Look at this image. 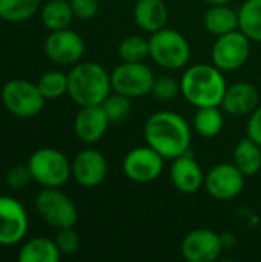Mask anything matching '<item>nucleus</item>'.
<instances>
[{"label": "nucleus", "mask_w": 261, "mask_h": 262, "mask_svg": "<svg viewBox=\"0 0 261 262\" xmlns=\"http://www.w3.org/2000/svg\"><path fill=\"white\" fill-rule=\"evenodd\" d=\"M208 5H228L231 0H205Z\"/></svg>", "instance_id": "36"}, {"label": "nucleus", "mask_w": 261, "mask_h": 262, "mask_svg": "<svg viewBox=\"0 0 261 262\" xmlns=\"http://www.w3.org/2000/svg\"><path fill=\"white\" fill-rule=\"evenodd\" d=\"M248 137L261 146V104L251 114L248 121Z\"/></svg>", "instance_id": "34"}, {"label": "nucleus", "mask_w": 261, "mask_h": 262, "mask_svg": "<svg viewBox=\"0 0 261 262\" xmlns=\"http://www.w3.org/2000/svg\"><path fill=\"white\" fill-rule=\"evenodd\" d=\"M118 57L125 63H140L149 57V40L140 35H129L118 45Z\"/></svg>", "instance_id": "27"}, {"label": "nucleus", "mask_w": 261, "mask_h": 262, "mask_svg": "<svg viewBox=\"0 0 261 262\" xmlns=\"http://www.w3.org/2000/svg\"><path fill=\"white\" fill-rule=\"evenodd\" d=\"M62 256L55 241H51L48 238H34L28 241L20 253V262H58Z\"/></svg>", "instance_id": "22"}, {"label": "nucleus", "mask_w": 261, "mask_h": 262, "mask_svg": "<svg viewBox=\"0 0 261 262\" xmlns=\"http://www.w3.org/2000/svg\"><path fill=\"white\" fill-rule=\"evenodd\" d=\"M149 57L165 69H182L191 58V46L183 34L165 26L151 34Z\"/></svg>", "instance_id": "4"}, {"label": "nucleus", "mask_w": 261, "mask_h": 262, "mask_svg": "<svg viewBox=\"0 0 261 262\" xmlns=\"http://www.w3.org/2000/svg\"><path fill=\"white\" fill-rule=\"evenodd\" d=\"M151 94L157 100L169 101V100H174L178 94H182V88H180V83L175 81L172 77L162 75V77H158V78L154 80Z\"/></svg>", "instance_id": "30"}, {"label": "nucleus", "mask_w": 261, "mask_h": 262, "mask_svg": "<svg viewBox=\"0 0 261 262\" xmlns=\"http://www.w3.org/2000/svg\"><path fill=\"white\" fill-rule=\"evenodd\" d=\"M55 244L60 250L62 255H74L78 250L80 246V238L77 232L72 227H65L58 229L57 236H55Z\"/></svg>", "instance_id": "31"}, {"label": "nucleus", "mask_w": 261, "mask_h": 262, "mask_svg": "<svg viewBox=\"0 0 261 262\" xmlns=\"http://www.w3.org/2000/svg\"><path fill=\"white\" fill-rule=\"evenodd\" d=\"M109 118L102 104L83 106L74 120V130L80 141L86 144H94L103 138L108 130Z\"/></svg>", "instance_id": "16"}, {"label": "nucleus", "mask_w": 261, "mask_h": 262, "mask_svg": "<svg viewBox=\"0 0 261 262\" xmlns=\"http://www.w3.org/2000/svg\"><path fill=\"white\" fill-rule=\"evenodd\" d=\"M163 166L165 158L148 144L129 150L123 160L125 175L128 180L138 184L155 181L162 175Z\"/></svg>", "instance_id": "10"}, {"label": "nucleus", "mask_w": 261, "mask_h": 262, "mask_svg": "<svg viewBox=\"0 0 261 262\" xmlns=\"http://www.w3.org/2000/svg\"><path fill=\"white\" fill-rule=\"evenodd\" d=\"M258 101H260L258 89L251 83L240 81L232 86H228L222 106L225 112L235 117H242V115L252 114L258 107Z\"/></svg>", "instance_id": "18"}, {"label": "nucleus", "mask_w": 261, "mask_h": 262, "mask_svg": "<svg viewBox=\"0 0 261 262\" xmlns=\"http://www.w3.org/2000/svg\"><path fill=\"white\" fill-rule=\"evenodd\" d=\"M72 177L83 187H95L102 184L108 173V161L105 155L95 149H85L74 158Z\"/></svg>", "instance_id": "15"}, {"label": "nucleus", "mask_w": 261, "mask_h": 262, "mask_svg": "<svg viewBox=\"0 0 261 262\" xmlns=\"http://www.w3.org/2000/svg\"><path fill=\"white\" fill-rule=\"evenodd\" d=\"M37 88L46 100L58 98L68 94V75L60 71H49L40 77Z\"/></svg>", "instance_id": "28"}, {"label": "nucleus", "mask_w": 261, "mask_h": 262, "mask_svg": "<svg viewBox=\"0 0 261 262\" xmlns=\"http://www.w3.org/2000/svg\"><path fill=\"white\" fill-rule=\"evenodd\" d=\"M205 29L218 37L238 29V12L226 5H211L203 17Z\"/></svg>", "instance_id": "20"}, {"label": "nucleus", "mask_w": 261, "mask_h": 262, "mask_svg": "<svg viewBox=\"0 0 261 262\" xmlns=\"http://www.w3.org/2000/svg\"><path fill=\"white\" fill-rule=\"evenodd\" d=\"M220 236H222V243H223V247H225V249H229V247H232V246L235 244L234 235H231V233H223V235H220Z\"/></svg>", "instance_id": "35"}, {"label": "nucleus", "mask_w": 261, "mask_h": 262, "mask_svg": "<svg viewBox=\"0 0 261 262\" xmlns=\"http://www.w3.org/2000/svg\"><path fill=\"white\" fill-rule=\"evenodd\" d=\"M132 15L142 31L154 34L166 26L169 14L163 0H137Z\"/></svg>", "instance_id": "19"}, {"label": "nucleus", "mask_w": 261, "mask_h": 262, "mask_svg": "<svg viewBox=\"0 0 261 262\" xmlns=\"http://www.w3.org/2000/svg\"><path fill=\"white\" fill-rule=\"evenodd\" d=\"M26 232L28 216L23 206L11 196H0V246L20 243Z\"/></svg>", "instance_id": "14"}, {"label": "nucleus", "mask_w": 261, "mask_h": 262, "mask_svg": "<svg viewBox=\"0 0 261 262\" xmlns=\"http://www.w3.org/2000/svg\"><path fill=\"white\" fill-rule=\"evenodd\" d=\"M245 178L246 177L234 163H223L217 164L205 175V187L212 198L229 201L242 193Z\"/></svg>", "instance_id": "11"}, {"label": "nucleus", "mask_w": 261, "mask_h": 262, "mask_svg": "<svg viewBox=\"0 0 261 262\" xmlns=\"http://www.w3.org/2000/svg\"><path fill=\"white\" fill-rule=\"evenodd\" d=\"M171 181L182 193H195L205 184V173L192 155L185 154L174 160L171 166Z\"/></svg>", "instance_id": "17"}, {"label": "nucleus", "mask_w": 261, "mask_h": 262, "mask_svg": "<svg viewBox=\"0 0 261 262\" xmlns=\"http://www.w3.org/2000/svg\"><path fill=\"white\" fill-rule=\"evenodd\" d=\"M103 109L109 118L111 123H120L123 120H126L131 114V98L123 95V94H109V97L103 101Z\"/></svg>", "instance_id": "29"}, {"label": "nucleus", "mask_w": 261, "mask_h": 262, "mask_svg": "<svg viewBox=\"0 0 261 262\" xmlns=\"http://www.w3.org/2000/svg\"><path fill=\"white\" fill-rule=\"evenodd\" d=\"M35 209L40 218L57 230L74 227L78 218L72 200L57 187H45L35 198Z\"/></svg>", "instance_id": "6"}, {"label": "nucleus", "mask_w": 261, "mask_h": 262, "mask_svg": "<svg viewBox=\"0 0 261 262\" xmlns=\"http://www.w3.org/2000/svg\"><path fill=\"white\" fill-rule=\"evenodd\" d=\"M234 164L245 177H252L261 169V146L249 137L242 138L234 149Z\"/></svg>", "instance_id": "21"}, {"label": "nucleus", "mask_w": 261, "mask_h": 262, "mask_svg": "<svg viewBox=\"0 0 261 262\" xmlns=\"http://www.w3.org/2000/svg\"><path fill=\"white\" fill-rule=\"evenodd\" d=\"M238 29L252 41H261V0H246L238 11Z\"/></svg>", "instance_id": "24"}, {"label": "nucleus", "mask_w": 261, "mask_h": 262, "mask_svg": "<svg viewBox=\"0 0 261 262\" xmlns=\"http://www.w3.org/2000/svg\"><path fill=\"white\" fill-rule=\"evenodd\" d=\"M74 17L80 20H91L98 12L97 0H69Z\"/></svg>", "instance_id": "33"}, {"label": "nucleus", "mask_w": 261, "mask_h": 262, "mask_svg": "<svg viewBox=\"0 0 261 262\" xmlns=\"http://www.w3.org/2000/svg\"><path fill=\"white\" fill-rule=\"evenodd\" d=\"M223 250L222 236L211 229H195L189 232L180 246L182 256L189 262L217 261Z\"/></svg>", "instance_id": "12"}, {"label": "nucleus", "mask_w": 261, "mask_h": 262, "mask_svg": "<svg viewBox=\"0 0 261 262\" xmlns=\"http://www.w3.org/2000/svg\"><path fill=\"white\" fill-rule=\"evenodd\" d=\"M251 54V40L240 31L218 35L212 45V63L223 72H232L245 66Z\"/></svg>", "instance_id": "8"}, {"label": "nucleus", "mask_w": 261, "mask_h": 262, "mask_svg": "<svg viewBox=\"0 0 261 262\" xmlns=\"http://www.w3.org/2000/svg\"><path fill=\"white\" fill-rule=\"evenodd\" d=\"M225 126V118L218 106L197 107L194 115V129L205 138L217 137Z\"/></svg>", "instance_id": "25"}, {"label": "nucleus", "mask_w": 261, "mask_h": 262, "mask_svg": "<svg viewBox=\"0 0 261 262\" xmlns=\"http://www.w3.org/2000/svg\"><path fill=\"white\" fill-rule=\"evenodd\" d=\"M45 54L57 64H75L85 54V41L68 28L51 31L45 40Z\"/></svg>", "instance_id": "13"}, {"label": "nucleus", "mask_w": 261, "mask_h": 262, "mask_svg": "<svg viewBox=\"0 0 261 262\" xmlns=\"http://www.w3.org/2000/svg\"><path fill=\"white\" fill-rule=\"evenodd\" d=\"M74 20V12L69 0H49L42 9V21L49 31L69 28Z\"/></svg>", "instance_id": "23"}, {"label": "nucleus", "mask_w": 261, "mask_h": 262, "mask_svg": "<svg viewBox=\"0 0 261 262\" xmlns=\"http://www.w3.org/2000/svg\"><path fill=\"white\" fill-rule=\"evenodd\" d=\"M182 94L195 107L222 106L228 84L223 71L206 63L194 64L186 69L180 80Z\"/></svg>", "instance_id": "2"}, {"label": "nucleus", "mask_w": 261, "mask_h": 262, "mask_svg": "<svg viewBox=\"0 0 261 262\" xmlns=\"http://www.w3.org/2000/svg\"><path fill=\"white\" fill-rule=\"evenodd\" d=\"M40 6V0H0V18L6 21H25Z\"/></svg>", "instance_id": "26"}, {"label": "nucleus", "mask_w": 261, "mask_h": 262, "mask_svg": "<svg viewBox=\"0 0 261 262\" xmlns=\"http://www.w3.org/2000/svg\"><path fill=\"white\" fill-rule=\"evenodd\" d=\"M31 180H32V175H31L28 164L26 166H15V167L9 169L6 173V183L12 189H23L25 186H28V183Z\"/></svg>", "instance_id": "32"}, {"label": "nucleus", "mask_w": 261, "mask_h": 262, "mask_svg": "<svg viewBox=\"0 0 261 262\" xmlns=\"http://www.w3.org/2000/svg\"><path fill=\"white\" fill-rule=\"evenodd\" d=\"M45 97L38 91L37 84L25 80H11L2 89V103L5 109L18 117H35L45 106Z\"/></svg>", "instance_id": "7"}, {"label": "nucleus", "mask_w": 261, "mask_h": 262, "mask_svg": "<svg viewBox=\"0 0 261 262\" xmlns=\"http://www.w3.org/2000/svg\"><path fill=\"white\" fill-rule=\"evenodd\" d=\"M111 89V75L98 63H77L68 74V94L80 107L103 104Z\"/></svg>", "instance_id": "3"}, {"label": "nucleus", "mask_w": 261, "mask_h": 262, "mask_svg": "<svg viewBox=\"0 0 261 262\" xmlns=\"http://www.w3.org/2000/svg\"><path fill=\"white\" fill-rule=\"evenodd\" d=\"M145 141L165 160H175L189 152L191 127L180 114L160 111L148 118Z\"/></svg>", "instance_id": "1"}, {"label": "nucleus", "mask_w": 261, "mask_h": 262, "mask_svg": "<svg viewBox=\"0 0 261 262\" xmlns=\"http://www.w3.org/2000/svg\"><path fill=\"white\" fill-rule=\"evenodd\" d=\"M154 72L143 61L140 63H122L111 74L112 91L123 94L129 98H140L152 91Z\"/></svg>", "instance_id": "9"}, {"label": "nucleus", "mask_w": 261, "mask_h": 262, "mask_svg": "<svg viewBox=\"0 0 261 262\" xmlns=\"http://www.w3.org/2000/svg\"><path fill=\"white\" fill-rule=\"evenodd\" d=\"M28 167L32 180L43 187H60L72 175V164L66 155L51 147L35 150L28 161Z\"/></svg>", "instance_id": "5"}]
</instances>
